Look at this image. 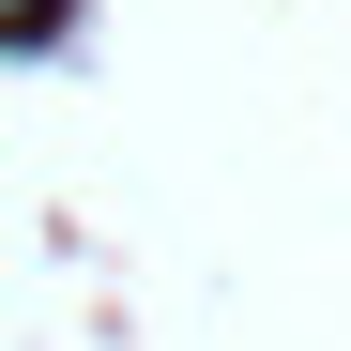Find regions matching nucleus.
<instances>
[{
    "label": "nucleus",
    "mask_w": 351,
    "mask_h": 351,
    "mask_svg": "<svg viewBox=\"0 0 351 351\" xmlns=\"http://www.w3.org/2000/svg\"><path fill=\"white\" fill-rule=\"evenodd\" d=\"M31 16H46V0H0V31H31Z\"/></svg>",
    "instance_id": "1"
}]
</instances>
